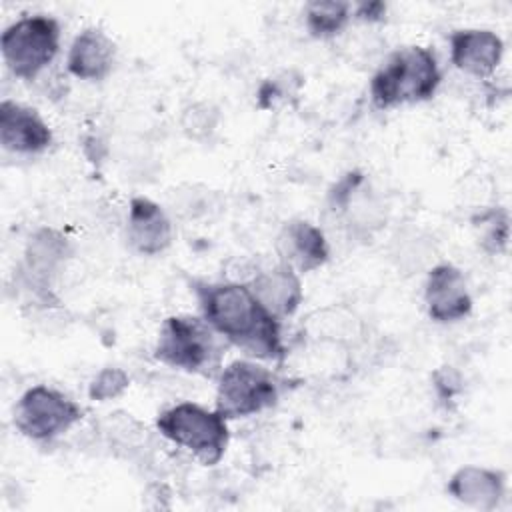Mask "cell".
I'll return each instance as SVG.
<instances>
[{
    "label": "cell",
    "instance_id": "7",
    "mask_svg": "<svg viewBox=\"0 0 512 512\" xmlns=\"http://www.w3.org/2000/svg\"><path fill=\"white\" fill-rule=\"evenodd\" d=\"M72 254L74 246L70 238L52 226H42L28 236L16 280L24 292L32 296L34 304L44 308L60 304L54 292V282Z\"/></svg>",
    "mask_w": 512,
    "mask_h": 512
},
{
    "label": "cell",
    "instance_id": "15",
    "mask_svg": "<svg viewBox=\"0 0 512 512\" xmlns=\"http://www.w3.org/2000/svg\"><path fill=\"white\" fill-rule=\"evenodd\" d=\"M116 42L98 26L80 30L66 54V70L84 82L106 80L116 66Z\"/></svg>",
    "mask_w": 512,
    "mask_h": 512
},
{
    "label": "cell",
    "instance_id": "9",
    "mask_svg": "<svg viewBox=\"0 0 512 512\" xmlns=\"http://www.w3.org/2000/svg\"><path fill=\"white\" fill-rule=\"evenodd\" d=\"M424 306L436 324H454L470 316L474 302L464 272L450 262L432 264L424 282Z\"/></svg>",
    "mask_w": 512,
    "mask_h": 512
},
{
    "label": "cell",
    "instance_id": "13",
    "mask_svg": "<svg viewBox=\"0 0 512 512\" xmlns=\"http://www.w3.org/2000/svg\"><path fill=\"white\" fill-rule=\"evenodd\" d=\"M126 238L136 254L158 256L172 246L174 226L158 202L146 196H134L128 204Z\"/></svg>",
    "mask_w": 512,
    "mask_h": 512
},
{
    "label": "cell",
    "instance_id": "23",
    "mask_svg": "<svg viewBox=\"0 0 512 512\" xmlns=\"http://www.w3.org/2000/svg\"><path fill=\"white\" fill-rule=\"evenodd\" d=\"M302 78H292V72H284L280 76L268 78L258 90V106L260 108H274L280 102H286L292 94L298 92Z\"/></svg>",
    "mask_w": 512,
    "mask_h": 512
},
{
    "label": "cell",
    "instance_id": "18",
    "mask_svg": "<svg viewBox=\"0 0 512 512\" xmlns=\"http://www.w3.org/2000/svg\"><path fill=\"white\" fill-rule=\"evenodd\" d=\"M352 20V4L342 0H314L304 6V26L316 40L340 36Z\"/></svg>",
    "mask_w": 512,
    "mask_h": 512
},
{
    "label": "cell",
    "instance_id": "26",
    "mask_svg": "<svg viewBox=\"0 0 512 512\" xmlns=\"http://www.w3.org/2000/svg\"><path fill=\"white\" fill-rule=\"evenodd\" d=\"M352 18L366 22V24H376L386 18V4L384 2H362L352 6Z\"/></svg>",
    "mask_w": 512,
    "mask_h": 512
},
{
    "label": "cell",
    "instance_id": "16",
    "mask_svg": "<svg viewBox=\"0 0 512 512\" xmlns=\"http://www.w3.org/2000/svg\"><path fill=\"white\" fill-rule=\"evenodd\" d=\"M446 490L466 508L492 512L506 496V474L488 466H460L450 476Z\"/></svg>",
    "mask_w": 512,
    "mask_h": 512
},
{
    "label": "cell",
    "instance_id": "19",
    "mask_svg": "<svg viewBox=\"0 0 512 512\" xmlns=\"http://www.w3.org/2000/svg\"><path fill=\"white\" fill-rule=\"evenodd\" d=\"M480 248L490 256L506 254L510 242V216L504 206H488L472 216Z\"/></svg>",
    "mask_w": 512,
    "mask_h": 512
},
{
    "label": "cell",
    "instance_id": "2",
    "mask_svg": "<svg viewBox=\"0 0 512 512\" xmlns=\"http://www.w3.org/2000/svg\"><path fill=\"white\" fill-rule=\"evenodd\" d=\"M442 84L438 58L428 46H402L388 54L370 78V100L378 110L422 104Z\"/></svg>",
    "mask_w": 512,
    "mask_h": 512
},
{
    "label": "cell",
    "instance_id": "6",
    "mask_svg": "<svg viewBox=\"0 0 512 512\" xmlns=\"http://www.w3.org/2000/svg\"><path fill=\"white\" fill-rule=\"evenodd\" d=\"M60 24L50 14H24L8 24L0 36L6 68L18 80H36L58 56Z\"/></svg>",
    "mask_w": 512,
    "mask_h": 512
},
{
    "label": "cell",
    "instance_id": "17",
    "mask_svg": "<svg viewBox=\"0 0 512 512\" xmlns=\"http://www.w3.org/2000/svg\"><path fill=\"white\" fill-rule=\"evenodd\" d=\"M300 334L306 342L352 348L364 338V322L354 310L342 304H328L306 314Z\"/></svg>",
    "mask_w": 512,
    "mask_h": 512
},
{
    "label": "cell",
    "instance_id": "21",
    "mask_svg": "<svg viewBox=\"0 0 512 512\" xmlns=\"http://www.w3.org/2000/svg\"><path fill=\"white\" fill-rule=\"evenodd\" d=\"M102 436L116 450L136 452L146 446L148 428L128 412H112L102 422Z\"/></svg>",
    "mask_w": 512,
    "mask_h": 512
},
{
    "label": "cell",
    "instance_id": "20",
    "mask_svg": "<svg viewBox=\"0 0 512 512\" xmlns=\"http://www.w3.org/2000/svg\"><path fill=\"white\" fill-rule=\"evenodd\" d=\"M222 122V112L214 102L196 100L182 108L180 112V130L182 134L198 144H208L216 136Z\"/></svg>",
    "mask_w": 512,
    "mask_h": 512
},
{
    "label": "cell",
    "instance_id": "24",
    "mask_svg": "<svg viewBox=\"0 0 512 512\" xmlns=\"http://www.w3.org/2000/svg\"><path fill=\"white\" fill-rule=\"evenodd\" d=\"M426 264L430 260V256L434 254V248L428 244V238H424L422 234L418 232H410V234H404L402 240L398 242V248L394 252V256L400 260V266L402 268H408V270H418V262H416V256Z\"/></svg>",
    "mask_w": 512,
    "mask_h": 512
},
{
    "label": "cell",
    "instance_id": "25",
    "mask_svg": "<svg viewBox=\"0 0 512 512\" xmlns=\"http://www.w3.org/2000/svg\"><path fill=\"white\" fill-rule=\"evenodd\" d=\"M432 386H434L436 398L448 406L464 390V380L454 366H440L432 372Z\"/></svg>",
    "mask_w": 512,
    "mask_h": 512
},
{
    "label": "cell",
    "instance_id": "14",
    "mask_svg": "<svg viewBox=\"0 0 512 512\" xmlns=\"http://www.w3.org/2000/svg\"><path fill=\"white\" fill-rule=\"evenodd\" d=\"M248 286L258 302L280 322L292 318L304 300L300 274L280 260L274 266L256 270Z\"/></svg>",
    "mask_w": 512,
    "mask_h": 512
},
{
    "label": "cell",
    "instance_id": "4",
    "mask_svg": "<svg viewBox=\"0 0 512 512\" xmlns=\"http://www.w3.org/2000/svg\"><path fill=\"white\" fill-rule=\"evenodd\" d=\"M156 430L204 466H216L230 442L228 420L216 408L198 402H176L164 408L156 416Z\"/></svg>",
    "mask_w": 512,
    "mask_h": 512
},
{
    "label": "cell",
    "instance_id": "10",
    "mask_svg": "<svg viewBox=\"0 0 512 512\" xmlns=\"http://www.w3.org/2000/svg\"><path fill=\"white\" fill-rule=\"evenodd\" d=\"M54 142L52 128L32 106L16 100L0 102V144L18 156H38Z\"/></svg>",
    "mask_w": 512,
    "mask_h": 512
},
{
    "label": "cell",
    "instance_id": "5",
    "mask_svg": "<svg viewBox=\"0 0 512 512\" xmlns=\"http://www.w3.org/2000/svg\"><path fill=\"white\" fill-rule=\"evenodd\" d=\"M282 380L272 368L254 358H238L216 376L214 408L226 418H248L278 404Z\"/></svg>",
    "mask_w": 512,
    "mask_h": 512
},
{
    "label": "cell",
    "instance_id": "22",
    "mask_svg": "<svg viewBox=\"0 0 512 512\" xmlns=\"http://www.w3.org/2000/svg\"><path fill=\"white\" fill-rule=\"evenodd\" d=\"M130 386V376L124 368L106 366L94 374L88 382V398L94 402H108L120 398Z\"/></svg>",
    "mask_w": 512,
    "mask_h": 512
},
{
    "label": "cell",
    "instance_id": "1",
    "mask_svg": "<svg viewBox=\"0 0 512 512\" xmlns=\"http://www.w3.org/2000/svg\"><path fill=\"white\" fill-rule=\"evenodd\" d=\"M192 290L200 316L226 344L260 362H282L288 356L282 322L258 302L248 282H194Z\"/></svg>",
    "mask_w": 512,
    "mask_h": 512
},
{
    "label": "cell",
    "instance_id": "11",
    "mask_svg": "<svg viewBox=\"0 0 512 512\" xmlns=\"http://www.w3.org/2000/svg\"><path fill=\"white\" fill-rule=\"evenodd\" d=\"M274 246L278 260L294 268L298 274L314 272L330 260V244L324 230L304 218L284 222Z\"/></svg>",
    "mask_w": 512,
    "mask_h": 512
},
{
    "label": "cell",
    "instance_id": "8",
    "mask_svg": "<svg viewBox=\"0 0 512 512\" xmlns=\"http://www.w3.org/2000/svg\"><path fill=\"white\" fill-rule=\"evenodd\" d=\"M82 406L62 390L36 384L22 392L14 406V428L34 442H52L82 420Z\"/></svg>",
    "mask_w": 512,
    "mask_h": 512
},
{
    "label": "cell",
    "instance_id": "12",
    "mask_svg": "<svg viewBox=\"0 0 512 512\" xmlns=\"http://www.w3.org/2000/svg\"><path fill=\"white\" fill-rule=\"evenodd\" d=\"M504 58V40L490 28H458L450 34V62L472 78H490Z\"/></svg>",
    "mask_w": 512,
    "mask_h": 512
},
{
    "label": "cell",
    "instance_id": "3",
    "mask_svg": "<svg viewBox=\"0 0 512 512\" xmlns=\"http://www.w3.org/2000/svg\"><path fill=\"white\" fill-rule=\"evenodd\" d=\"M224 344L200 314H172L158 330L154 358L164 366L214 378L222 370Z\"/></svg>",
    "mask_w": 512,
    "mask_h": 512
}]
</instances>
